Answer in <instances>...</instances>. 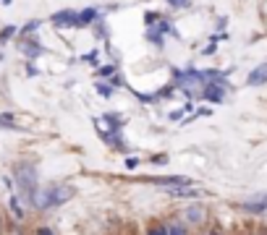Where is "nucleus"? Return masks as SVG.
Listing matches in <instances>:
<instances>
[{"label": "nucleus", "instance_id": "f257e3e1", "mask_svg": "<svg viewBox=\"0 0 267 235\" xmlns=\"http://www.w3.org/2000/svg\"><path fill=\"white\" fill-rule=\"evenodd\" d=\"M19 188H21V196L27 198V202L37 204V170L32 168V164H19Z\"/></svg>", "mask_w": 267, "mask_h": 235}, {"label": "nucleus", "instance_id": "f03ea898", "mask_svg": "<svg viewBox=\"0 0 267 235\" xmlns=\"http://www.w3.org/2000/svg\"><path fill=\"white\" fill-rule=\"evenodd\" d=\"M74 194V188H63V186H55L50 191H45L40 198H37V206H55V204H63L68 196Z\"/></svg>", "mask_w": 267, "mask_h": 235}, {"label": "nucleus", "instance_id": "7ed1b4c3", "mask_svg": "<svg viewBox=\"0 0 267 235\" xmlns=\"http://www.w3.org/2000/svg\"><path fill=\"white\" fill-rule=\"evenodd\" d=\"M264 81H267V66H259V68H254V70H251V76H249V86L264 84Z\"/></svg>", "mask_w": 267, "mask_h": 235}, {"label": "nucleus", "instance_id": "20e7f679", "mask_svg": "<svg viewBox=\"0 0 267 235\" xmlns=\"http://www.w3.org/2000/svg\"><path fill=\"white\" fill-rule=\"evenodd\" d=\"M157 186H189V178H155Z\"/></svg>", "mask_w": 267, "mask_h": 235}, {"label": "nucleus", "instance_id": "39448f33", "mask_svg": "<svg viewBox=\"0 0 267 235\" xmlns=\"http://www.w3.org/2000/svg\"><path fill=\"white\" fill-rule=\"evenodd\" d=\"M243 209H249V212H264L267 209V196L264 198H254V202H246V204H243Z\"/></svg>", "mask_w": 267, "mask_h": 235}, {"label": "nucleus", "instance_id": "423d86ee", "mask_svg": "<svg viewBox=\"0 0 267 235\" xmlns=\"http://www.w3.org/2000/svg\"><path fill=\"white\" fill-rule=\"evenodd\" d=\"M53 21L61 26V24H76V16H74V10H63V14H58L53 16Z\"/></svg>", "mask_w": 267, "mask_h": 235}, {"label": "nucleus", "instance_id": "0eeeda50", "mask_svg": "<svg viewBox=\"0 0 267 235\" xmlns=\"http://www.w3.org/2000/svg\"><path fill=\"white\" fill-rule=\"evenodd\" d=\"M95 14H97L95 8H87V10H81V14L76 16V24H89V21H95Z\"/></svg>", "mask_w": 267, "mask_h": 235}, {"label": "nucleus", "instance_id": "6e6552de", "mask_svg": "<svg viewBox=\"0 0 267 235\" xmlns=\"http://www.w3.org/2000/svg\"><path fill=\"white\" fill-rule=\"evenodd\" d=\"M204 97H207V100H212V102H220V100H223V89L207 86V89H204Z\"/></svg>", "mask_w": 267, "mask_h": 235}, {"label": "nucleus", "instance_id": "1a4fd4ad", "mask_svg": "<svg viewBox=\"0 0 267 235\" xmlns=\"http://www.w3.org/2000/svg\"><path fill=\"white\" fill-rule=\"evenodd\" d=\"M0 126H6V128H16V120H14V115H0Z\"/></svg>", "mask_w": 267, "mask_h": 235}, {"label": "nucleus", "instance_id": "9d476101", "mask_svg": "<svg viewBox=\"0 0 267 235\" xmlns=\"http://www.w3.org/2000/svg\"><path fill=\"white\" fill-rule=\"evenodd\" d=\"M147 235H168V230H165V228H152Z\"/></svg>", "mask_w": 267, "mask_h": 235}, {"label": "nucleus", "instance_id": "9b49d317", "mask_svg": "<svg viewBox=\"0 0 267 235\" xmlns=\"http://www.w3.org/2000/svg\"><path fill=\"white\" fill-rule=\"evenodd\" d=\"M97 92H100V94H105V97H110V89H108L105 84H97Z\"/></svg>", "mask_w": 267, "mask_h": 235}, {"label": "nucleus", "instance_id": "f8f14e48", "mask_svg": "<svg viewBox=\"0 0 267 235\" xmlns=\"http://www.w3.org/2000/svg\"><path fill=\"white\" fill-rule=\"evenodd\" d=\"M168 235H183V230L176 225V228H170V230H168Z\"/></svg>", "mask_w": 267, "mask_h": 235}, {"label": "nucleus", "instance_id": "ddd939ff", "mask_svg": "<svg viewBox=\"0 0 267 235\" xmlns=\"http://www.w3.org/2000/svg\"><path fill=\"white\" fill-rule=\"evenodd\" d=\"M168 3H173V6H178V8H181V6H186V0H168Z\"/></svg>", "mask_w": 267, "mask_h": 235}, {"label": "nucleus", "instance_id": "4468645a", "mask_svg": "<svg viewBox=\"0 0 267 235\" xmlns=\"http://www.w3.org/2000/svg\"><path fill=\"white\" fill-rule=\"evenodd\" d=\"M40 235H53L50 230H40Z\"/></svg>", "mask_w": 267, "mask_h": 235}, {"label": "nucleus", "instance_id": "2eb2a0df", "mask_svg": "<svg viewBox=\"0 0 267 235\" xmlns=\"http://www.w3.org/2000/svg\"><path fill=\"white\" fill-rule=\"evenodd\" d=\"M210 235H217V232H210Z\"/></svg>", "mask_w": 267, "mask_h": 235}]
</instances>
